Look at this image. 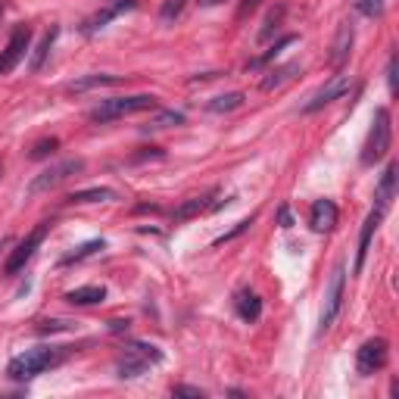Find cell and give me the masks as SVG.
<instances>
[{
    "mask_svg": "<svg viewBox=\"0 0 399 399\" xmlns=\"http://www.w3.org/2000/svg\"><path fill=\"white\" fill-rule=\"evenodd\" d=\"M56 35H60V28H50L47 35L41 37V44L35 47V56H31V62H28V69L31 72H41V66H44V60H47V53H50V47H53V41H56Z\"/></svg>",
    "mask_w": 399,
    "mask_h": 399,
    "instance_id": "cell-24",
    "label": "cell"
},
{
    "mask_svg": "<svg viewBox=\"0 0 399 399\" xmlns=\"http://www.w3.org/2000/svg\"><path fill=\"white\" fill-rule=\"evenodd\" d=\"M209 193L206 197H190V200H184V203L178 206V209L172 212V222H187V218H193V215H200V212H209V209H215L218 203H209Z\"/></svg>",
    "mask_w": 399,
    "mask_h": 399,
    "instance_id": "cell-16",
    "label": "cell"
},
{
    "mask_svg": "<svg viewBox=\"0 0 399 399\" xmlns=\"http://www.w3.org/2000/svg\"><path fill=\"white\" fill-rule=\"evenodd\" d=\"M69 328H72V321H41L37 324L41 334H47V330H69Z\"/></svg>",
    "mask_w": 399,
    "mask_h": 399,
    "instance_id": "cell-34",
    "label": "cell"
},
{
    "mask_svg": "<svg viewBox=\"0 0 399 399\" xmlns=\"http://www.w3.org/2000/svg\"><path fill=\"white\" fill-rule=\"evenodd\" d=\"M56 147H60V141L56 137H44V141H37L35 147H31V159H44V156H50V153H56Z\"/></svg>",
    "mask_w": 399,
    "mask_h": 399,
    "instance_id": "cell-31",
    "label": "cell"
},
{
    "mask_svg": "<svg viewBox=\"0 0 399 399\" xmlns=\"http://www.w3.org/2000/svg\"><path fill=\"white\" fill-rule=\"evenodd\" d=\"M293 41H296V35H284V37H281V41H274L272 47H268L265 53L259 56V60H253V62H249V69H256V66H265V62H272L274 56H278V53H281V50H284V47H290Z\"/></svg>",
    "mask_w": 399,
    "mask_h": 399,
    "instance_id": "cell-27",
    "label": "cell"
},
{
    "mask_svg": "<svg viewBox=\"0 0 399 399\" xmlns=\"http://www.w3.org/2000/svg\"><path fill=\"white\" fill-rule=\"evenodd\" d=\"M131 6H134V0H118V3H112V6H106V10H100L97 16H91L85 22V31L87 35H91V31H97V28H103L106 22H109V19H116L118 12H125V10H131Z\"/></svg>",
    "mask_w": 399,
    "mask_h": 399,
    "instance_id": "cell-20",
    "label": "cell"
},
{
    "mask_svg": "<svg viewBox=\"0 0 399 399\" xmlns=\"http://www.w3.org/2000/svg\"><path fill=\"white\" fill-rule=\"evenodd\" d=\"M243 100H247V97H243L240 91H228V94H218V97H212L209 103H206V109L215 112V116H222V112H234V109H240Z\"/></svg>",
    "mask_w": 399,
    "mask_h": 399,
    "instance_id": "cell-21",
    "label": "cell"
},
{
    "mask_svg": "<svg viewBox=\"0 0 399 399\" xmlns=\"http://www.w3.org/2000/svg\"><path fill=\"white\" fill-rule=\"evenodd\" d=\"M103 299H106V290L97 287V284L75 287V290L66 293V303H72V305H97V303H103Z\"/></svg>",
    "mask_w": 399,
    "mask_h": 399,
    "instance_id": "cell-19",
    "label": "cell"
},
{
    "mask_svg": "<svg viewBox=\"0 0 399 399\" xmlns=\"http://www.w3.org/2000/svg\"><path fill=\"white\" fill-rule=\"evenodd\" d=\"M353 37H355L353 22H343L340 31H337L334 47H330V66H334V69H340L343 62L349 60V50H353Z\"/></svg>",
    "mask_w": 399,
    "mask_h": 399,
    "instance_id": "cell-14",
    "label": "cell"
},
{
    "mask_svg": "<svg viewBox=\"0 0 399 399\" xmlns=\"http://www.w3.org/2000/svg\"><path fill=\"white\" fill-rule=\"evenodd\" d=\"M184 6H187V0H162V6H159V22H162V25H172L175 19H181Z\"/></svg>",
    "mask_w": 399,
    "mask_h": 399,
    "instance_id": "cell-28",
    "label": "cell"
},
{
    "mask_svg": "<svg viewBox=\"0 0 399 399\" xmlns=\"http://www.w3.org/2000/svg\"><path fill=\"white\" fill-rule=\"evenodd\" d=\"M343 287H346V272H343V262L334 268L330 274V284H328V296H324V309H321V321H318V330H330V324L337 321L343 309Z\"/></svg>",
    "mask_w": 399,
    "mask_h": 399,
    "instance_id": "cell-8",
    "label": "cell"
},
{
    "mask_svg": "<svg viewBox=\"0 0 399 399\" xmlns=\"http://www.w3.org/2000/svg\"><path fill=\"white\" fill-rule=\"evenodd\" d=\"M47 231H50V222H41L35 231H31L28 237H25V240H19V247L12 249L10 256H6V262H3V274H10V278H12V274H19V272H22V268L31 262V256L37 253V247H41V243H44V237H47Z\"/></svg>",
    "mask_w": 399,
    "mask_h": 399,
    "instance_id": "cell-6",
    "label": "cell"
},
{
    "mask_svg": "<svg viewBox=\"0 0 399 399\" xmlns=\"http://www.w3.org/2000/svg\"><path fill=\"white\" fill-rule=\"evenodd\" d=\"M256 6H259V0H243V3H240V16H247L249 10H256Z\"/></svg>",
    "mask_w": 399,
    "mask_h": 399,
    "instance_id": "cell-37",
    "label": "cell"
},
{
    "mask_svg": "<svg viewBox=\"0 0 399 399\" xmlns=\"http://www.w3.org/2000/svg\"><path fill=\"white\" fill-rule=\"evenodd\" d=\"M346 91H349V75H343V72L330 75V78L324 81V85L318 87V91L312 94V97L303 103V112H305V116H309V112H318L321 106L334 103V100H337V97H343Z\"/></svg>",
    "mask_w": 399,
    "mask_h": 399,
    "instance_id": "cell-9",
    "label": "cell"
},
{
    "mask_svg": "<svg viewBox=\"0 0 399 399\" xmlns=\"http://www.w3.org/2000/svg\"><path fill=\"white\" fill-rule=\"evenodd\" d=\"M81 168H85V159L81 156H72V159H62L56 162V166L44 168L41 175H35V178L28 181V193L35 197V193H44V190H53L56 184H62L66 178H72V175H78Z\"/></svg>",
    "mask_w": 399,
    "mask_h": 399,
    "instance_id": "cell-5",
    "label": "cell"
},
{
    "mask_svg": "<svg viewBox=\"0 0 399 399\" xmlns=\"http://www.w3.org/2000/svg\"><path fill=\"white\" fill-rule=\"evenodd\" d=\"M116 200V190L112 187H87V190H75L66 197V203L72 206H85V203H109Z\"/></svg>",
    "mask_w": 399,
    "mask_h": 399,
    "instance_id": "cell-18",
    "label": "cell"
},
{
    "mask_svg": "<svg viewBox=\"0 0 399 399\" xmlns=\"http://www.w3.org/2000/svg\"><path fill=\"white\" fill-rule=\"evenodd\" d=\"M237 315H240L247 324L259 321V315H262L259 293H253V290H240V293H237Z\"/></svg>",
    "mask_w": 399,
    "mask_h": 399,
    "instance_id": "cell-17",
    "label": "cell"
},
{
    "mask_svg": "<svg viewBox=\"0 0 399 399\" xmlns=\"http://www.w3.org/2000/svg\"><path fill=\"white\" fill-rule=\"evenodd\" d=\"M387 87H390V94H396V53L387 62Z\"/></svg>",
    "mask_w": 399,
    "mask_h": 399,
    "instance_id": "cell-33",
    "label": "cell"
},
{
    "mask_svg": "<svg viewBox=\"0 0 399 399\" xmlns=\"http://www.w3.org/2000/svg\"><path fill=\"white\" fill-rule=\"evenodd\" d=\"M387 359H390V343H387L384 337H371V340H365L359 346V353H355V371H359L362 378H371V374H378L380 368L387 365Z\"/></svg>",
    "mask_w": 399,
    "mask_h": 399,
    "instance_id": "cell-7",
    "label": "cell"
},
{
    "mask_svg": "<svg viewBox=\"0 0 399 399\" xmlns=\"http://www.w3.org/2000/svg\"><path fill=\"white\" fill-rule=\"evenodd\" d=\"M69 355V346H37V349H25L22 355L10 359L6 365V378L10 380H31L37 374L50 371V368L62 365Z\"/></svg>",
    "mask_w": 399,
    "mask_h": 399,
    "instance_id": "cell-1",
    "label": "cell"
},
{
    "mask_svg": "<svg viewBox=\"0 0 399 399\" xmlns=\"http://www.w3.org/2000/svg\"><path fill=\"white\" fill-rule=\"evenodd\" d=\"M393 193H396V162H387V168H384V175H380V181H378V190H374V200H378V209H390V203H393Z\"/></svg>",
    "mask_w": 399,
    "mask_h": 399,
    "instance_id": "cell-15",
    "label": "cell"
},
{
    "mask_svg": "<svg viewBox=\"0 0 399 399\" xmlns=\"http://www.w3.org/2000/svg\"><path fill=\"white\" fill-rule=\"evenodd\" d=\"M253 222H256L253 215H249V218H240V222H237L231 231H224L222 237H215V240H212V247H222V243H231V240H234V237H240L243 231H249V224H253Z\"/></svg>",
    "mask_w": 399,
    "mask_h": 399,
    "instance_id": "cell-30",
    "label": "cell"
},
{
    "mask_svg": "<svg viewBox=\"0 0 399 399\" xmlns=\"http://www.w3.org/2000/svg\"><path fill=\"white\" fill-rule=\"evenodd\" d=\"M293 72H299L296 62H290V66H281V69H272V72L262 78V91H274V87H281L287 78H293Z\"/></svg>",
    "mask_w": 399,
    "mask_h": 399,
    "instance_id": "cell-25",
    "label": "cell"
},
{
    "mask_svg": "<svg viewBox=\"0 0 399 399\" xmlns=\"http://www.w3.org/2000/svg\"><path fill=\"white\" fill-rule=\"evenodd\" d=\"M128 318H112V321H109V330H112V334H122V330H128Z\"/></svg>",
    "mask_w": 399,
    "mask_h": 399,
    "instance_id": "cell-35",
    "label": "cell"
},
{
    "mask_svg": "<svg viewBox=\"0 0 399 399\" xmlns=\"http://www.w3.org/2000/svg\"><path fill=\"white\" fill-rule=\"evenodd\" d=\"M147 109H156V97L153 94H131V97H112V100H103L100 106L91 109V122H116V118H125V116H134V112H147Z\"/></svg>",
    "mask_w": 399,
    "mask_h": 399,
    "instance_id": "cell-3",
    "label": "cell"
},
{
    "mask_svg": "<svg viewBox=\"0 0 399 399\" xmlns=\"http://www.w3.org/2000/svg\"><path fill=\"white\" fill-rule=\"evenodd\" d=\"M284 12H287V6H284V3H278L272 12H268L265 25H262V31H259V41H262V44L272 41V35L278 31V25H281V19H284Z\"/></svg>",
    "mask_w": 399,
    "mask_h": 399,
    "instance_id": "cell-26",
    "label": "cell"
},
{
    "mask_svg": "<svg viewBox=\"0 0 399 399\" xmlns=\"http://www.w3.org/2000/svg\"><path fill=\"white\" fill-rule=\"evenodd\" d=\"M103 247H106L103 240H87V243H81L78 249H72V253L62 256L60 265H75V262H85V259H91V256H97Z\"/></svg>",
    "mask_w": 399,
    "mask_h": 399,
    "instance_id": "cell-23",
    "label": "cell"
},
{
    "mask_svg": "<svg viewBox=\"0 0 399 399\" xmlns=\"http://www.w3.org/2000/svg\"><path fill=\"white\" fill-rule=\"evenodd\" d=\"M278 218H281V228H293V215H290L287 206H281V209H278Z\"/></svg>",
    "mask_w": 399,
    "mask_h": 399,
    "instance_id": "cell-36",
    "label": "cell"
},
{
    "mask_svg": "<svg viewBox=\"0 0 399 399\" xmlns=\"http://www.w3.org/2000/svg\"><path fill=\"white\" fill-rule=\"evenodd\" d=\"M172 396H187V399H203L206 393L200 390V387H187V384H178L172 387Z\"/></svg>",
    "mask_w": 399,
    "mask_h": 399,
    "instance_id": "cell-32",
    "label": "cell"
},
{
    "mask_svg": "<svg viewBox=\"0 0 399 399\" xmlns=\"http://www.w3.org/2000/svg\"><path fill=\"white\" fill-rule=\"evenodd\" d=\"M175 125H184V112L178 109H162L143 125V131H166V128H175Z\"/></svg>",
    "mask_w": 399,
    "mask_h": 399,
    "instance_id": "cell-22",
    "label": "cell"
},
{
    "mask_svg": "<svg viewBox=\"0 0 399 399\" xmlns=\"http://www.w3.org/2000/svg\"><path fill=\"white\" fill-rule=\"evenodd\" d=\"M380 218H384V209H378V206H374V209L368 212L365 224H362V231H359V249H355V272H362V265H365L368 247H371V237H374V231H378Z\"/></svg>",
    "mask_w": 399,
    "mask_h": 399,
    "instance_id": "cell-12",
    "label": "cell"
},
{
    "mask_svg": "<svg viewBox=\"0 0 399 399\" xmlns=\"http://www.w3.org/2000/svg\"><path fill=\"white\" fill-rule=\"evenodd\" d=\"M390 141H393V125H390V109L387 106H378L374 109V118H371V131L365 137V147H362V156L359 162L365 168L378 166L387 153H390Z\"/></svg>",
    "mask_w": 399,
    "mask_h": 399,
    "instance_id": "cell-2",
    "label": "cell"
},
{
    "mask_svg": "<svg viewBox=\"0 0 399 399\" xmlns=\"http://www.w3.org/2000/svg\"><path fill=\"white\" fill-rule=\"evenodd\" d=\"M353 6H355V12H359V16L374 19V16H380V12H384L387 0H353Z\"/></svg>",
    "mask_w": 399,
    "mask_h": 399,
    "instance_id": "cell-29",
    "label": "cell"
},
{
    "mask_svg": "<svg viewBox=\"0 0 399 399\" xmlns=\"http://www.w3.org/2000/svg\"><path fill=\"white\" fill-rule=\"evenodd\" d=\"M309 224H312V231H318V234L334 231V224H337V203L334 200H315L309 209Z\"/></svg>",
    "mask_w": 399,
    "mask_h": 399,
    "instance_id": "cell-11",
    "label": "cell"
},
{
    "mask_svg": "<svg viewBox=\"0 0 399 399\" xmlns=\"http://www.w3.org/2000/svg\"><path fill=\"white\" fill-rule=\"evenodd\" d=\"M0 168H3V166H0Z\"/></svg>",
    "mask_w": 399,
    "mask_h": 399,
    "instance_id": "cell-38",
    "label": "cell"
},
{
    "mask_svg": "<svg viewBox=\"0 0 399 399\" xmlns=\"http://www.w3.org/2000/svg\"><path fill=\"white\" fill-rule=\"evenodd\" d=\"M162 362V349H156L153 343H128L125 346V355L116 362V374L122 380H131V378H141L150 365H159Z\"/></svg>",
    "mask_w": 399,
    "mask_h": 399,
    "instance_id": "cell-4",
    "label": "cell"
},
{
    "mask_svg": "<svg viewBox=\"0 0 399 399\" xmlns=\"http://www.w3.org/2000/svg\"><path fill=\"white\" fill-rule=\"evenodd\" d=\"M28 44H31V28H28V25H16L12 35H10V44H6L3 53H0V75H6V72L16 69V62L25 56Z\"/></svg>",
    "mask_w": 399,
    "mask_h": 399,
    "instance_id": "cell-10",
    "label": "cell"
},
{
    "mask_svg": "<svg viewBox=\"0 0 399 399\" xmlns=\"http://www.w3.org/2000/svg\"><path fill=\"white\" fill-rule=\"evenodd\" d=\"M122 75H81V78L69 81L66 94H87V91H97V87H116L122 85Z\"/></svg>",
    "mask_w": 399,
    "mask_h": 399,
    "instance_id": "cell-13",
    "label": "cell"
}]
</instances>
